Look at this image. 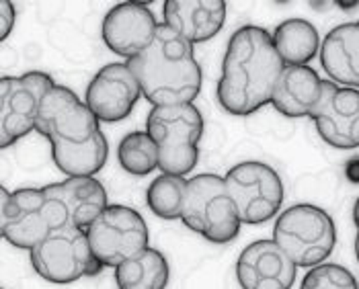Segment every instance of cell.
I'll return each instance as SVG.
<instances>
[{"label": "cell", "instance_id": "6da1fadb", "mask_svg": "<svg viewBox=\"0 0 359 289\" xmlns=\"http://www.w3.org/2000/svg\"><path fill=\"white\" fill-rule=\"evenodd\" d=\"M283 68L269 31L257 25L236 29L222 59L216 88L220 107L230 115L245 117L271 105Z\"/></svg>", "mask_w": 359, "mask_h": 289}, {"label": "cell", "instance_id": "7a4b0ae2", "mask_svg": "<svg viewBox=\"0 0 359 289\" xmlns=\"http://www.w3.org/2000/svg\"><path fill=\"white\" fill-rule=\"evenodd\" d=\"M128 66L152 107L194 103L201 92L203 76L194 43L165 23L158 25L152 43L142 54L128 59Z\"/></svg>", "mask_w": 359, "mask_h": 289}, {"label": "cell", "instance_id": "3957f363", "mask_svg": "<svg viewBox=\"0 0 359 289\" xmlns=\"http://www.w3.org/2000/svg\"><path fill=\"white\" fill-rule=\"evenodd\" d=\"M146 132L158 148L161 173L177 176L194 173L203 136V117L195 103L152 107L146 117Z\"/></svg>", "mask_w": 359, "mask_h": 289}, {"label": "cell", "instance_id": "277c9868", "mask_svg": "<svg viewBox=\"0 0 359 289\" xmlns=\"http://www.w3.org/2000/svg\"><path fill=\"white\" fill-rule=\"evenodd\" d=\"M181 222L212 244L236 240L243 222L226 189L224 176L201 173L187 178Z\"/></svg>", "mask_w": 359, "mask_h": 289}, {"label": "cell", "instance_id": "5b68a950", "mask_svg": "<svg viewBox=\"0 0 359 289\" xmlns=\"http://www.w3.org/2000/svg\"><path fill=\"white\" fill-rule=\"evenodd\" d=\"M273 240L296 262V267L312 269L332 255L337 228L323 207L312 203H294L277 216Z\"/></svg>", "mask_w": 359, "mask_h": 289}, {"label": "cell", "instance_id": "8992f818", "mask_svg": "<svg viewBox=\"0 0 359 289\" xmlns=\"http://www.w3.org/2000/svg\"><path fill=\"white\" fill-rule=\"evenodd\" d=\"M29 260L41 279L57 286L95 277L105 269L93 255L84 228H55L29 251Z\"/></svg>", "mask_w": 359, "mask_h": 289}, {"label": "cell", "instance_id": "52a82bcc", "mask_svg": "<svg viewBox=\"0 0 359 289\" xmlns=\"http://www.w3.org/2000/svg\"><path fill=\"white\" fill-rule=\"evenodd\" d=\"M35 132L50 140L52 152L74 150L101 134V121L72 88L55 85L43 99Z\"/></svg>", "mask_w": 359, "mask_h": 289}, {"label": "cell", "instance_id": "ba28073f", "mask_svg": "<svg viewBox=\"0 0 359 289\" xmlns=\"http://www.w3.org/2000/svg\"><path fill=\"white\" fill-rule=\"evenodd\" d=\"M226 189L236 205L238 218L247 226H261L273 220L283 205V183L273 167L247 160L224 174Z\"/></svg>", "mask_w": 359, "mask_h": 289}, {"label": "cell", "instance_id": "9c48e42d", "mask_svg": "<svg viewBox=\"0 0 359 289\" xmlns=\"http://www.w3.org/2000/svg\"><path fill=\"white\" fill-rule=\"evenodd\" d=\"M93 255L103 267H119L123 260L148 248L150 232L134 207L113 203L107 205L86 228Z\"/></svg>", "mask_w": 359, "mask_h": 289}, {"label": "cell", "instance_id": "30bf717a", "mask_svg": "<svg viewBox=\"0 0 359 289\" xmlns=\"http://www.w3.org/2000/svg\"><path fill=\"white\" fill-rule=\"evenodd\" d=\"M55 87L48 72L31 70L0 78V146L8 148L35 129L39 107Z\"/></svg>", "mask_w": 359, "mask_h": 289}, {"label": "cell", "instance_id": "8fae6325", "mask_svg": "<svg viewBox=\"0 0 359 289\" xmlns=\"http://www.w3.org/2000/svg\"><path fill=\"white\" fill-rule=\"evenodd\" d=\"M54 228L43 187L0 189V232L2 238L21 251H31Z\"/></svg>", "mask_w": 359, "mask_h": 289}, {"label": "cell", "instance_id": "7c38bea8", "mask_svg": "<svg viewBox=\"0 0 359 289\" xmlns=\"http://www.w3.org/2000/svg\"><path fill=\"white\" fill-rule=\"evenodd\" d=\"M54 228H88L109 205L107 191L97 176H66L43 187Z\"/></svg>", "mask_w": 359, "mask_h": 289}, {"label": "cell", "instance_id": "4fadbf2b", "mask_svg": "<svg viewBox=\"0 0 359 289\" xmlns=\"http://www.w3.org/2000/svg\"><path fill=\"white\" fill-rule=\"evenodd\" d=\"M310 119L323 142L337 150L359 148V88L339 87L323 78L320 99Z\"/></svg>", "mask_w": 359, "mask_h": 289}, {"label": "cell", "instance_id": "5bb4252c", "mask_svg": "<svg viewBox=\"0 0 359 289\" xmlns=\"http://www.w3.org/2000/svg\"><path fill=\"white\" fill-rule=\"evenodd\" d=\"M140 97L142 88L128 62H111L88 83L84 103L99 121L117 123L130 117Z\"/></svg>", "mask_w": 359, "mask_h": 289}, {"label": "cell", "instance_id": "9a60e30c", "mask_svg": "<svg viewBox=\"0 0 359 289\" xmlns=\"http://www.w3.org/2000/svg\"><path fill=\"white\" fill-rule=\"evenodd\" d=\"M296 277V262L273 238L250 242L236 260V279L243 289H292Z\"/></svg>", "mask_w": 359, "mask_h": 289}, {"label": "cell", "instance_id": "2e32d148", "mask_svg": "<svg viewBox=\"0 0 359 289\" xmlns=\"http://www.w3.org/2000/svg\"><path fill=\"white\" fill-rule=\"evenodd\" d=\"M156 29L158 23L150 6L130 0L109 8L101 25V35L107 50L128 62L152 43Z\"/></svg>", "mask_w": 359, "mask_h": 289}, {"label": "cell", "instance_id": "e0dca14e", "mask_svg": "<svg viewBox=\"0 0 359 289\" xmlns=\"http://www.w3.org/2000/svg\"><path fill=\"white\" fill-rule=\"evenodd\" d=\"M228 4L224 0H166L163 19L189 43H203L216 37L226 23Z\"/></svg>", "mask_w": 359, "mask_h": 289}, {"label": "cell", "instance_id": "ac0fdd59", "mask_svg": "<svg viewBox=\"0 0 359 289\" xmlns=\"http://www.w3.org/2000/svg\"><path fill=\"white\" fill-rule=\"evenodd\" d=\"M320 64L339 87L359 88V21L332 27L320 43Z\"/></svg>", "mask_w": 359, "mask_h": 289}, {"label": "cell", "instance_id": "d6986e66", "mask_svg": "<svg viewBox=\"0 0 359 289\" xmlns=\"http://www.w3.org/2000/svg\"><path fill=\"white\" fill-rule=\"evenodd\" d=\"M323 78L310 66H285L277 78L271 105L277 113L292 119L310 117L320 99Z\"/></svg>", "mask_w": 359, "mask_h": 289}, {"label": "cell", "instance_id": "ffe728a7", "mask_svg": "<svg viewBox=\"0 0 359 289\" xmlns=\"http://www.w3.org/2000/svg\"><path fill=\"white\" fill-rule=\"evenodd\" d=\"M277 54L285 66H308L320 54V35L306 19H285L271 33Z\"/></svg>", "mask_w": 359, "mask_h": 289}, {"label": "cell", "instance_id": "44dd1931", "mask_svg": "<svg viewBox=\"0 0 359 289\" xmlns=\"http://www.w3.org/2000/svg\"><path fill=\"white\" fill-rule=\"evenodd\" d=\"M168 277V260L150 246L115 267L117 289H166Z\"/></svg>", "mask_w": 359, "mask_h": 289}, {"label": "cell", "instance_id": "7402d4cb", "mask_svg": "<svg viewBox=\"0 0 359 289\" xmlns=\"http://www.w3.org/2000/svg\"><path fill=\"white\" fill-rule=\"evenodd\" d=\"M52 158L57 171L66 176H95L109 158V144L105 134L101 132L95 140L81 148L52 152Z\"/></svg>", "mask_w": 359, "mask_h": 289}, {"label": "cell", "instance_id": "603a6c76", "mask_svg": "<svg viewBox=\"0 0 359 289\" xmlns=\"http://www.w3.org/2000/svg\"><path fill=\"white\" fill-rule=\"evenodd\" d=\"M187 191V178L177 174H158L148 191H146V203L150 211L161 220H181L183 202Z\"/></svg>", "mask_w": 359, "mask_h": 289}, {"label": "cell", "instance_id": "cb8c5ba5", "mask_svg": "<svg viewBox=\"0 0 359 289\" xmlns=\"http://www.w3.org/2000/svg\"><path fill=\"white\" fill-rule=\"evenodd\" d=\"M117 160L126 173L134 176H146L158 169V148L150 134L132 132L128 134L117 148Z\"/></svg>", "mask_w": 359, "mask_h": 289}, {"label": "cell", "instance_id": "d4e9b609", "mask_svg": "<svg viewBox=\"0 0 359 289\" xmlns=\"http://www.w3.org/2000/svg\"><path fill=\"white\" fill-rule=\"evenodd\" d=\"M300 289H358V279L341 265L323 262L308 269Z\"/></svg>", "mask_w": 359, "mask_h": 289}, {"label": "cell", "instance_id": "484cf974", "mask_svg": "<svg viewBox=\"0 0 359 289\" xmlns=\"http://www.w3.org/2000/svg\"><path fill=\"white\" fill-rule=\"evenodd\" d=\"M15 19H17V10H15L13 2L0 0V41H4L8 37V33L13 31Z\"/></svg>", "mask_w": 359, "mask_h": 289}, {"label": "cell", "instance_id": "4316f807", "mask_svg": "<svg viewBox=\"0 0 359 289\" xmlns=\"http://www.w3.org/2000/svg\"><path fill=\"white\" fill-rule=\"evenodd\" d=\"M353 222H355V226H358V232H359V197L355 205H353Z\"/></svg>", "mask_w": 359, "mask_h": 289}, {"label": "cell", "instance_id": "83f0119b", "mask_svg": "<svg viewBox=\"0 0 359 289\" xmlns=\"http://www.w3.org/2000/svg\"><path fill=\"white\" fill-rule=\"evenodd\" d=\"M355 257H358V262H359V232H358V236H355Z\"/></svg>", "mask_w": 359, "mask_h": 289}, {"label": "cell", "instance_id": "f1b7e54d", "mask_svg": "<svg viewBox=\"0 0 359 289\" xmlns=\"http://www.w3.org/2000/svg\"><path fill=\"white\" fill-rule=\"evenodd\" d=\"M358 289H359V281H358Z\"/></svg>", "mask_w": 359, "mask_h": 289}]
</instances>
